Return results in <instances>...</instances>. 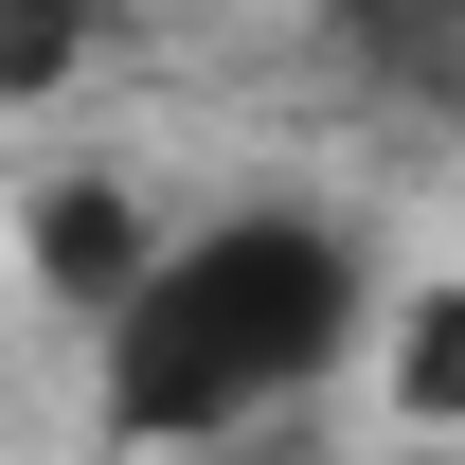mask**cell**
<instances>
[{"label":"cell","instance_id":"obj_5","mask_svg":"<svg viewBox=\"0 0 465 465\" xmlns=\"http://www.w3.org/2000/svg\"><path fill=\"white\" fill-rule=\"evenodd\" d=\"M341 18H465V0H341Z\"/></svg>","mask_w":465,"mask_h":465},{"label":"cell","instance_id":"obj_1","mask_svg":"<svg viewBox=\"0 0 465 465\" xmlns=\"http://www.w3.org/2000/svg\"><path fill=\"white\" fill-rule=\"evenodd\" d=\"M394 269L341 197H215L143 251V287L90 322V430L108 448H269L376 376Z\"/></svg>","mask_w":465,"mask_h":465},{"label":"cell","instance_id":"obj_3","mask_svg":"<svg viewBox=\"0 0 465 465\" xmlns=\"http://www.w3.org/2000/svg\"><path fill=\"white\" fill-rule=\"evenodd\" d=\"M376 430H465V269H411L394 322H376Z\"/></svg>","mask_w":465,"mask_h":465},{"label":"cell","instance_id":"obj_2","mask_svg":"<svg viewBox=\"0 0 465 465\" xmlns=\"http://www.w3.org/2000/svg\"><path fill=\"white\" fill-rule=\"evenodd\" d=\"M162 232H179V215H162L125 162H72V179H36V197H18V269H36V304L90 341V322L143 287V251H162Z\"/></svg>","mask_w":465,"mask_h":465},{"label":"cell","instance_id":"obj_4","mask_svg":"<svg viewBox=\"0 0 465 465\" xmlns=\"http://www.w3.org/2000/svg\"><path fill=\"white\" fill-rule=\"evenodd\" d=\"M90 36H108L90 0H0V108H36V90H72V72H90Z\"/></svg>","mask_w":465,"mask_h":465}]
</instances>
